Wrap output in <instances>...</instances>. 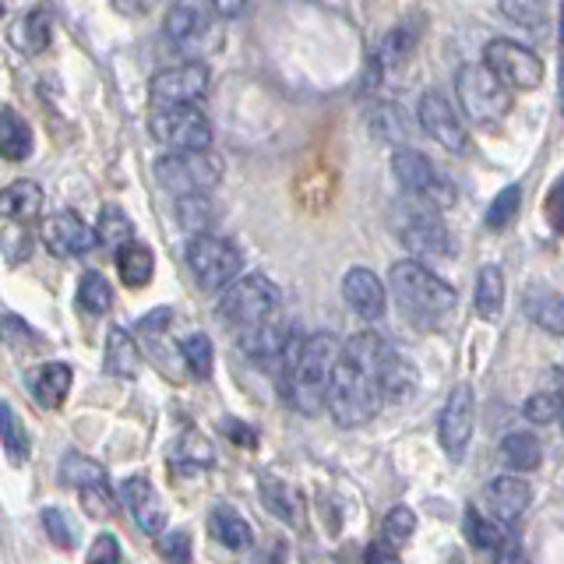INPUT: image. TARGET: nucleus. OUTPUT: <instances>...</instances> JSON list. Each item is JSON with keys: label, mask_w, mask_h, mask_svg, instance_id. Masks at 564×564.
<instances>
[{"label": "nucleus", "mask_w": 564, "mask_h": 564, "mask_svg": "<svg viewBox=\"0 0 564 564\" xmlns=\"http://www.w3.org/2000/svg\"><path fill=\"white\" fill-rule=\"evenodd\" d=\"M392 360L388 342L374 331H357L342 342V353L328 385V413L339 427H360L374 420L385 399V368Z\"/></svg>", "instance_id": "obj_1"}, {"label": "nucleus", "mask_w": 564, "mask_h": 564, "mask_svg": "<svg viewBox=\"0 0 564 564\" xmlns=\"http://www.w3.org/2000/svg\"><path fill=\"white\" fill-rule=\"evenodd\" d=\"M342 353V342L331 331H318V336H296L290 339V350L282 357V392L293 409H301L304 417H318L328 406V385L336 374V363Z\"/></svg>", "instance_id": "obj_2"}, {"label": "nucleus", "mask_w": 564, "mask_h": 564, "mask_svg": "<svg viewBox=\"0 0 564 564\" xmlns=\"http://www.w3.org/2000/svg\"><path fill=\"white\" fill-rule=\"evenodd\" d=\"M388 286H392L395 304L406 314V322L417 328H438L448 322V314L455 311V290L420 261L392 264Z\"/></svg>", "instance_id": "obj_3"}, {"label": "nucleus", "mask_w": 564, "mask_h": 564, "mask_svg": "<svg viewBox=\"0 0 564 564\" xmlns=\"http://www.w3.org/2000/svg\"><path fill=\"white\" fill-rule=\"evenodd\" d=\"M455 86H459L462 110H466V117H473L476 124H497L501 117H508L511 89L487 68V64H470V68H462Z\"/></svg>", "instance_id": "obj_4"}, {"label": "nucleus", "mask_w": 564, "mask_h": 564, "mask_svg": "<svg viewBox=\"0 0 564 564\" xmlns=\"http://www.w3.org/2000/svg\"><path fill=\"white\" fill-rule=\"evenodd\" d=\"M148 131H153V138L170 148V153H194V148L212 145V124L194 103L156 106L153 117H148Z\"/></svg>", "instance_id": "obj_5"}, {"label": "nucleus", "mask_w": 564, "mask_h": 564, "mask_svg": "<svg viewBox=\"0 0 564 564\" xmlns=\"http://www.w3.org/2000/svg\"><path fill=\"white\" fill-rule=\"evenodd\" d=\"M156 180L170 194H208L223 180V162L208 156V148L170 153L156 162Z\"/></svg>", "instance_id": "obj_6"}, {"label": "nucleus", "mask_w": 564, "mask_h": 564, "mask_svg": "<svg viewBox=\"0 0 564 564\" xmlns=\"http://www.w3.org/2000/svg\"><path fill=\"white\" fill-rule=\"evenodd\" d=\"M392 170H395V180H399V188L409 191L417 202L435 205L441 212L455 205V184L424 153H417V148H399V153L392 156Z\"/></svg>", "instance_id": "obj_7"}, {"label": "nucleus", "mask_w": 564, "mask_h": 564, "mask_svg": "<svg viewBox=\"0 0 564 564\" xmlns=\"http://www.w3.org/2000/svg\"><path fill=\"white\" fill-rule=\"evenodd\" d=\"M279 286L269 279V275H244V279H234L223 293L219 301V318L234 328H244V325H255L261 318H269V314L279 311Z\"/></svg>", "instance_id": "obj_8"}, {"label": "nucleus", "mask_w": 564, "mask_h": 564, "mask_svg": "<svg viewBox=\"0 0 564 564\" xmlns=\"http://www.w3.org/2000/svg\"><path fill=\"white\" fill-rule=\"evenodd\" d=\"M188 264L198 279V286L205 290H226L229 282L240 275V251L234 240L215 237V234H194L188 244Z\"/></svg>", "instance_id": "obj_9"}, {"label": "nucleus", "mask_w": 564, "mask_h": 564, "mask_svg": "<svg viewBox=\"0 0 564 564\" xmlns=\"http://www.w3.org/2000/svg\"><path fill=\"white\" fill-rule=\"evenodd\" d=\"M484 64L505 81L511 92H533L543 81L540 57L516 40H490L484 49Z\"/></svg>", "instance_id": "obj_10"}, {"label": "nucleus", "mask_w": 564, "mask_h": 564, "mask_svg": "<svg viewBox=\"0 0 564 564\" xmlns=\"http://www.w3.org/2000/svg\"><path fill=\"white\" fill-rule=\"evenodd\" d=\"M162 29H166V40L191 60H202L205 54H212V49L219 46V32L208 22V14L191 4H173Z\"/></svg>", "instance_id": "obj_11"}, {"label": "nucleus", "mask_w": 564, "mask_h": 564, "mask_svg": "<svg viewBox=\"0 0 564 564\" xmlns=\"http://www.w3.org/2000/svg\"><path fill=\"white\" fill-rule=\"evenodd\" d=\"M420 127L435 138L441 148H448L452 156H470V131L455 113V106L448 103L441 92H424L420 95Z\"/></svg>", "instance_id": "obj_12"}, {"label": "nucleus", "mask_w": 564, "mask_h": 564, "mask_svg": "<svg viewBox=\"0 0 564 564\" xmlns=\"http://www.w3.org/2000/svg\"><path fill=\"white\" fill-rule=\"evenodd\" d=\"M208 92V68L205 64H177V68L159 71L148 81V95H153L156 106H170V103H198Z\"/></svg>", "instance_id": "obj_13"}, {"label": "nucleus", "mask_w": 564, "mask_h": 564, "mask_svg": "<svg viewBox=\"0 0 564 564\" xmlns=\"http://www.w3.org/2000/svg\"><path fill=\"white\" fill-rule=\"evenodd\" d=\"M473 424H476V403H473V388L470 385H459L448 403L441 409V420H438V438L444 444V452L452 459L466 455V448L473 441Z\"/></svg>", "instance_id": "obj_14"}, {"label": "nucleus", "mask_w": 564, "mask_h": 564, "mask_svg": "<svg viewBox=\"0 0 564 564\" xmlns=\"http://www.w3.org/2000/svg\"><path fill=\"white\" fill-rule=\"evenodd\" d=\"M43 244L46 251L57 258H81L99 244V237H95V226H89L78 212L68 208V212H54L43 223Z\"/></svg>", "instance_id": "obj_15"}, {"label": "nucleus", "mask_w": 564, "mask_h": 564, "mask_svg": "<svg viewBox=\"0 0 564 564\" xmlns=\"http://www.w3.org/2000/svg\"><path fill=\"white\" fill-rule=\"evenodd\" d=\"M399 237H403L406 251L413 258H441V255H448V229L441 223V208H435V205L409 208L403 226H399Z\"/></svg>", "instance_id": "obj_16"}, {"label": "nucleus", "mask_w": 564, "mask_h": 564, "mask_svg": "<svg viewBox=\"0 0 564 564\" xmlns=\"http://www.w3.org/2000/svg\"><path fill=\"white\" fill-rule=\"evenodd\" d=\"M237 331H240V350L258 363H282L293 339V328L282 325L275 314H269V318H261L255 325H244Z\"/></svg>", "instance_id": "obj_17"}, {"label": "nucleus", "mask_w": 564, "mask_h": 564, "mask_svg": "<svg viewBox=\"0 0 564 564\" xmlns=\"http://www.w3.org/2000/svg\"><path fill=\"white\" fill-rule=\"evenodd\" d=\"M342 296H346V304H350L360 318H368V322H377L381 314H385V304H388L385 282H381L371 269H350V272H346Z\"/></svg>", "instance_id": "obj_18"}, {"label": "nucleus", "mask_w": 564, "mask_h": 564, "mask_svg": "<svg viewBox=\"0 0 564 564\" xmlns=\"http://www.w3.org/2000/svg\"><path fill=\"white\" fill-rule=\"evenodd\" d=\"M124 505L131 508V516H135V526L148 537H159L162 526H166V508H162V497L156 494V487L148 484L145 476H131L124 480Z\"/></svg>", "instance_id": "obj_19"}, {"label": "nucleus", "mask_w": 564, "mask_h": 564, "mask_svg": "<svg viewBox=\"0 0 564 564\" xmlns=\"http://www.w3.org/2000/svg\"><path fill=\"white\" fill-rule=\"evenodd\" d=\"M487 501H490V511L497 519H501L505 526L516 522L522 511L529 508V501H533V490H529V484L519 476V473H501L490 480L487 487Z\"/></svg>", "instance_id": "obj_20"}, {"label": "nucleus", "mask_w": 564, "mask_h": 564, "mask_svg": "<svg viewBox=\"0 0 564 564\" xmlns=\"http://www.w3.org/2000/svg\"><path fill=\"white\" fill-rule=\"evenodd\" d=\"M71 385H75V374L68 363H43V368H36L29 377V388L43 409H60Z\"/></svg>", "instance_id": "obj_21"}, {"label": "nucleus", "mask_w": 564, "mask_h": 564, "mask_svg": "<svg viewBox=\"0 0 564 564\" xmlns=\"http://www.w3.org/2000/svg\"><path fill=\"white\" fill-rule=\"evenodd\" d=\"M522 311L529 314V322L540 325L551 336H564V296L546 290V286H533L522 296Z\"/></svg>", "instance_id": "obj_22"}, {"label": "nucleus", "mask_w": 564, "mask_h": 564, "mask_svg": "<svg viewBox=\"0 0 564 564\" xmlns=\"http://www.w3.org/2000/svg\"><path fill=\"white\" fill-rule=\"evenodd\" d=\"M103 368L113 377H138V371H142V350L135 346V339L127 336V328H110Z\"/></svg>", "instance_id": "obj_23"}, {"label": "nucleus", "mask_w": 564, "mask_h": 564, "mask_svg": "<svg viewBox=\"0 0 564 564\" xmlns=\"http://www.w3.org/2000/svg\"><path fill=\"white\" fill-rule=\"evenodd\" d=\"M43 208V191L32 180H14L4 191H0V219L11 223H25Z\"/></svg>", "instance_id": "obj_24"}, {"label": "nucleus", "mask_w": 564, "mask_h": 564, "mask_svg": "<svg viewBox=\"0 0 564 564\" xmlns=\"http://www.w3.org/2000/svg\"><path fill=\"white\" fill-rule=\"evenodd\" d=\"M29 156H32V131L19 117V110L4 106V110H0V159L22 162Z\"/></svg>", "instance_id": "obj_25"}, {"label": "nucleus", "mask_w": 564, "mask_h": 564, "mask_svg": "<svg viewBox=\"0 0 564 564\" xmlns=\"http://www.w3.org/2000/svg\"><path fill=\"white\" fill-rule=\"evenodd\" d=\"M153 272H156V258H153V251H148L145 244L131 240V244H124L121 251H117V275H121L124 286L142 290V286H148Z\"/></svg>", "instance_id": "obj_26"}, {"label": "nucleus", "mask_w": 564, "mask_h": 564, "mask_svg": "<svg viewBox=\"0 0 564 564\" xmlns=\"http://www.w3.org/2000/svg\"><path fill=\"white\" fill-rule=\"evenodd\" d=\"M473 307L480 318H497L505 307V275L497 264H484V269L476 272V290H473Z\"/></svg>", "instance_id": "obj_27"}, {"label": "nucleus", "mask_w": 564, "mask_h": 564, "mask_svg": "<svg viewBox=\"0 0 564 564\" xmlns=\"http://www.w3.org/2000/svg\"><path fill=\"white\" fill-rule=\"evenodd\" d=\"M497 455H501L505 470H511V473H533L540 466V459H543V444H540V438L519 430V435H508L501 441V452H497Z\"/></svg>", "instance_id": "obj_28"}, {"label": "nucleus", "mask_w": 564, "mask_h": 564, "mask_svg": "<svg viewBox=\"0 0 564 564\" xmlns=\"http://www.w3.org/2000/svg\"><path fill=\"white\" fill-rule=\"evenodd\" d=\"M466 540L473 543V546H480V551H505V543H508V529H505V522L501 519H490V516H484V511H480L476 505H470L466 508Z\"/></svg>", "instance_id": "obj_29"}, {"label": "nucleus", "mask_w": 564, "mask_h": 564, "mask_svg": "<svg viewBox=\"0 0 564 564\" xmlns=\"http://www.w3.org/2000/svg\"><path fill=\"white\" fill-rule=\"evenodd\" d=\"M0 444H4V455L11 459V466H25L32 455L29 430L8 403H0Z\"/></svg>", "instance_id": "obj_30"}, {"label": "nucleus", "mask_w": 564, "mask_h": 564, "mask_svg": "<svg viewBox=\"0 0 564 564\" xmlns=\"http://www.w3.org/2000/svg\"><path fill=\"white\" fill-rule=\"evenodd\" d=\"M49 40H54V25H49L46 11H29L25 19H19L11 29V43L19 46L22 54H43Z\"/></svg>", "instance_id": "obj_31"}, {"label": "nucleus", "mask_w": 564, "mask_h": 564, "mask_svg": "<svg viewBox=\"0 0 564 564\" xmlns=\"http://www.w3.org/2000/svg\"><path fill=\"white\" fill-rule=\"evenodd\" d=\"M258 490H261L264 508H269L275 519H282V522H301L304 505H301V494H296L290 484H282V480H275V476H264Z\"/></svg>", "instance_id": "obj_32"}, {"label": "nucleus", "mask_w": 564, "mask_h": 564, "mask_svg": "<svg viewBox=\"0 0 564 564\" xmlns=\"http://www.w3.org/2000/svg\"><path fill=\"white\" fill-rule=\"evenodd\" d=\"M208 533H212V540L229 546V551H244V546H251V526H247L234 508H215L208 516Z\"/></svg>", "instance_id": "obj_33"}, {"label": "nucleus", "mask_w": 564, "mask_h": 564, "mask_svg": "<svg viewBox=\"0 0 564 564\" xmlns=\"http://www.w3.org/2000/svg\"><path fill=\"white\" fill-rule=\"evenodd\" d=\"M78 307L92 314V318H103L113 307V286L103 272H86L78 279Z\"/></svg>", "instance_id": "obj_34"}, {"label": "nucleus", "mask_w": 564, "mask_h": 564, "mask_svg": "<svg viewBox=\"0 0 564 564\" xmlns=\"http://www.w3.org/2000/svg\"><path fill=\"white\" fill-rule=\"evenodd\" d=\"M173 212H177L180 229H188L191 237L205 234V229L212 226V219H215V208L208 202V194H177Z\"/></svg>", "instance_id": "obj_35"}, {"label": "nucleus", "mask_w": 564, "mask_h": 564, "mask_svg": "<svg viewBox=\"0 0 564 564\" xmlns=\"http://www.w3.org/2000/svg\"><path fill=\"white\" fill-rule=\"evenodd\" d=\"M95 237H99V244H103V247H110V251H121L124 244L135 240V223L127 219L124 208L110 205V208H103V215H99Z\"/></svg>", "instance_id": "obj_36"}, {"label": "nucleus", "mask_w": 564, "mask_h": 564, "mask_svg": "<svg viewBox=\"0 0 564 564\" xmlns=\"http://www.w3.org/2000/svg\"><path fill=\"white\" fill-rule=\"evenodd\" d=\"M60 484H68L75 490L92 487V484H106V470L99 466V462L71 452V455H64V462H60Z\"/></svg>", "instance_id": "obj_37"}, {"label": "nucleus", "mask_w": 564, "mask_h": 564, "mask_svg": "<svg viewBox=\"0 0 564 564\" xmlns=\"http://www.w3.org/2000/svg\"><path fill=\"white\" fill-rule=\"evenodd\" d=\"M413 392H417V374H413V368H409L406 360H399V357L392 353L388 368H385V399L406 403Z\"/></svg>", "instance_id": "obj_38"}, {"label": "nucleus", "mask_w": 564, "mask_h": 564, "mask_svg": "<svg viewBox=\"0 0 564 564\" xmlns=\"http://www.w3.org/2000/svg\"><path fill=\"white\" fill-rule=\"evenodd\" d=\"M212 444L205 438H198V435H184V441L177 444V452H173V466L180 470H208L212 466Z\"/></svg>", "instance_id": "obj_39"}, {"label": "nucleus", "mask_w": 564, "mask_h": 564, "mask_svg": "<svg viewBox=\"0 0 564 564\" xmlns=\"http://www.w3.org/2000/svg\"><path fill=\"white\" fill-rule=\"evenodd\" d=\"M180 357H184V363L191 368L194 377H208L212 374L215 353H212L208 336H202V331H194V336H188L184 342H180Z\"/></svg>", "instance_id": "obj_40"}, {"label": "nucleus", "mask_w": 564, "mask_h": 564, "mask_svg": "<svg viewBox=\"0 0 564 564\" xmlns=\"http://www.w3.org/2000/svg\"><path fill=\"white\" fill-rule=\"evenodd\" d=\"M519 202H522V191H519V188H505V191H497V198H494L490 208H487V229H494V234H501L505 226L516 223Z\"/></svg>", "instance_id": "obj_41"}, {"label": "nucleus", "mask_w": 564, "mask_h": 564, "mask_svg": "<svg viewBox=\"0 0 564 564\" xmlns=\"http://www.w3.org/2000/svg\"><path fill=\"white\" fill-rule=\"evenodd\" d=\"M381 533H385V540L392 546L406 543L413 533H417V511H413L409 505H395L385 516V522H381Z\"/></svg>", "instance_id": "obj_42"}, {"label": "nucleus", "mask_w": 564, "mask_h": 564, "mask_svg": "<svg viewBox=\"0 0 564 564\" xmlns=\"http://www.w3.org/2000/svg\"><path fill=\"white\" fill-rule=\"evenodd\" d=\"M505 19H511L516 25L537 29L546 19V0H501Z\"/></svg>", "instance_id": "obj_43"}, {"label": "nucleus", "mask_w": 564, "mask_h": 564, "mask_svg": "<svg viewBox=\"0 0 564 564\" xmlns=\"http://www.w3.org/2000/svg\"><path fill=\"white\" fill-rule=\"evenodd\" d=\"M371 127H374L377 138H385L392 145H399L406 138V121H403V110L399 106H377Z\"/></svg>", "instance_id": "obj_44"}, {"label": "nucleus", "mask_w": 564, "mask_h": 564, "mask_svg": "<svg viewBox=\"0 0 564 564\" xmlns=\"http://www.w3.org/2000/svg\"><path fill=\"white\" fill-rule=\"evenodd\" d=\"M78 501H81V508H86L92 519H110V516H113V508H117V501H113V494H110L106 484L81 487V490H78Z\"/></svg>", "instance_id": "obj_45"}, {"label": "nucleus", "mask_w": 564, "mask_h": 564, "mask_svg": "<svg viewBox=\"0 0 564 564\" xmlns=\"http://www.w3.org/2000/svg\"><path fill=\"white\" fill-rule=\"evenodd\" d=\"M561 403H564V395H557V392H537L533 399L526 403V420L551 424L561 417Z\"/></svg>", "instance_id": "obj_46"}, {"label": "nucleus", "mask_w": 564, "mask_h": 564, "mask_svg": "<svg viewBox=\"0 0 564 564\" xmlns=\"http://www.w3.org/2000/svg\"><path fill=\"white\" fill-rule=\"evenodd\" d=\"M43 529L49 533V540L64 546V551H71V546H75V529H71L68 516H64L60 508H43Z\"/></svg>", "instance_id": "obj_47"}, {"label": "nucleus", "mask_w": 564, "mask_h": 564, "mask_svg": "<svg viewBox=\"0 0 564 564\" xmlns=\"http://www.w3.org/2000/svg\"><path fill=\"white\" fill-rule=\"evenodd\" d=\"M0 342L8 346H40V336L14 314H0Z\"/></svg>", "instance_id": "obj_48"}, {"label": "nucleus", "mask_w": 564, "mask_h": 564, "mask_svg": "<svg viewBox=\"0 0 564 564\" xmlns=\"http://www.w3.org/2000/svg\"><path fill=\"white\" fill-rule=\"evenodd\" d=\"M159 554L166 561H191V537L184 529H177V533H159Z\"/></svg>", "instance_id": "obj_49"}, {"label": "nucleus", "mask_w": 564, "mask_h": 564, "mask_svg": "<svg viewBox=\"0 0 564 564\" xmlns=\"http://www.w3.org/2000/svg\"><path fill=\"white\" fill-rule=\"evenodd\" d=\"M543 215H546V223H551V229H557V234H564V173L554 180L551 194H546Z\"/></svg>", "instance_id": "obj_50"}, {"label": "nucleus", "mask_w": 564, "mask_h": 564, "mask_svg": "<svg viewBox=\"0 0 564 564\" xmlns=\"http://www.w3.org/2000/svg\"><path fill=\"white\" fill-rule=\"evenodd\" d=\"M89 561H121V543H117V537H113V533H103V537H95V543L89 546V554H86Z\"/></svg>", "instance_id": "obj_51"}, {"label": "nucleus", "mask_w": 564, "mask_h": 564, "mask_svg": "<svg viewBox=\"0 0 564 564\" xmlns=\"http://www.w3.org/2000/svg\"><path fill=\"white\" fill-rule=\"evenodd\" d=\"M170 322H173V311L170 307H156L153 314H148V318H142V331H148V336H156V331H162V328H170Z\"/></svg>", "instance_id": "obj_52"}, {"label": "nucleus", "mask_w": 564, "mask_h": 564, "mask_svg": "<svg viewBox=\"0 0 564 564\" xmlns=\"http://www.w3.org/2000/svg\"><path fill=\"white\" fill-rule=\"evenodd\" d=\"M244 4H247V0H212V8H215L219 19H237V14L244 11Z\"/></svg>", "instance_id": "obj_53"}, {"label": "nucleus", "mask_w": 564, "mask_h": 564, "mask_svg": "<svg viewBox=\"0 0 564 564\" xmlns=\"http://www.w3.org/2000/svg\"><path fill=\"white\" fill-rule=\"evenodd\" d=\"M244 427H247V424H240V420H226V435H229V438H237V441H244V444H251L255 435H247Z\"/></svg>", "instance_id": "obj_54"}, {"label": "nucleus", "mask_w": 564, "mask_h": 564, "mask_svg": "<svg viewBox=\"0 0 564 564\" xmlns=\"http://www.w3.org/2000/svg\"><path fill=\"white\" fill-rule=\"evenodd\" d=\"M124 14H145L148 11V0H113Z\"/></svg>", "instance_id": "obj_55"}, {"label": "nucleus", "mask_w": 564, "mask_h": 564, "mask_svg": "<svg viewBox=\"0 0 564 564\" xmlns=\"http://www.w3.org/2000/svg\"><path fill=\"white\" fill-rule=\"evenodd\" d=\"M368 561H395V551L392 546H381V543H374V546H368V554H363Z\"/></svg>", "instance_id": "obj_56"}, {"label": "nucleus", "mask_w": 564, "mask_h": 564, "mask_svg": "<svg viewBox=\"0 0 564 564\" xmlns=\"http://www.w3.org/2000/svg\"><path fill=\"white\" fill-rule=\"evenodd\" d=\"M561 40H564V0H561Z\"/></svg>", "instance_id": "obj_57"}, {"label": "nucleus", "mask_w": 564, "mask_h": 564, "mask_svg": "<svg viewBox=\"0 0 564 564\" xmlns=\"http://www.w3.org/2000/svg\"><path fill=\"white\" fill-rule=\"evenodd\" d=\"M561 103H564V64H561Z\"/></svg>", "instance_id": "obj_58"}, {"label": "nucleus", "mask_w": 564, "mask_h": 564, "mask_svg": "<svg viewBox=\"0 0 564 564\" xmlns=\"http://www.w3.org/2000/svg\"><path fill=\"white\" fill-rule=\"evenodd\" d=\"M557 420H561V430H564V403H561V417Z\"/></svg>", "instance_id": "obj_59"}, {"label": "nucleus", "mask_w": 564, "mask_h": 564, "mask_svg": "<svg viewBox=\"0 0 564 564\" xmlns=\"http://www.w3.org/2000/svg\"><path fill=\"white\" fill-rule=\"evenodd\" d=\"M0 14H4V0H0Z\"/></svg>", "instance_id": "obj_60"}]
</instances>
